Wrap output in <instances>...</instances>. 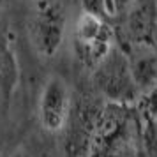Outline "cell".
I'll list each match as a JSON object with an SVG mask.
<instances>
[{
    "label": "cell",
    "instance_id": "obj_1",
    "mask_svg": "<svg viewBox=\"0 0 157 157\" xmlns=\"http://www.w3.org/2000/svg\"><path fill=\"white\" fill-rule=\"evenodd\" d=\"M72 43L79 62L88 69H95L111 55L115 34L108 20L81 13L74 25Z\"/></svg>",
    "mask_w": 157,
    "mask_h": 157
},
{
    "label": "cell",
    "instance_id": "obj_2",
    "mask_svg": "<svg viewBox=\"0 0 157 157\" xmlns=\"http://www.w3.org/2000/svg\"><path fill=\"white\" fill-rule=\"evenodd\" d=\"M65 21V9L58 0H37L30 20V39L39 57L57 55L64 43Z\"/></svg>",
    "mask_w": 157,
    "mask_h": 157
},
{
    "label": "cell",
    "instance_id": "obj_3",
    "mask_svg": "<svg viewBox=\"0 0 157 157\" xmlns=\"http://www.w3.org/2000/svg\"><path fill=\"white\" fill-rule=\"evenodd\" d=\"M71 108V94L60 76H50L39 95V122L44 131L58 132L65 125Z\"/></svg>",
    "mask_w": 157,
    "mask_h": 157
},
{
    "label": "cell",
    "instance_id": "obj_4",
    "mask_svg": "<svg viewBox=\"0 0 157 157\" xmlns=\"http://www.w3.org/2000/svg\"><path fill=\"white\" fill-rule=\"evenodd\" d=\"M20 76L21 72L14 46L4 32H0V97L6 104H9L14 97L20 85Z\"/></svg>",
    "mask_w": 157,
    "mask_h": 157
},
{
    "label": "cell",
    "instance_id": "obj_5",
    "mask_svg": "<svg viewBox=\"0 0 157 157\" xmlns=\"http://www.w3.org/2000/svg\"><path fill=\"white\" fill-rule=\"evenodd\" d=\"M155 29V14L150 4H136L129 14V32L138 43H150Z\"/></svg>",
    "mask_w": 157,
    "mask_h": 157
},
{
    "label": "cell",
    "instance_id": "obj_6",
    "mask_svg": "<svg viewBox=\"0 0 157 157\" xmlns=\"http://www.w3.org/2000/svg\"><path fill=\"white\" fill-rule=\"evenodd\" d=\"M131 76L134 79V85L140 88H150L154 90L157 85V60L155 57L140 58L131 67Z\"/></svg>",
    "mask_w": 157,
    "mask_h": 157
},
{
    "label": "cell",
    "instance_id": "obj_7",
    "mask_svg": "<svg viewBox=\"0 0 157 157\" xmlns=\"http://www.w3.org/2000/svg\"><path fill=\"white\" fill-rule=\"evenodd\" d=\"M81 9H83V13L95 16V18H102V20L111 18L108 0H81Z\"/></svg>",
    "mask_w": 157,
    "mask_h": 157
},
{
    "label": "cell",
    "instance_id": "obj_8",
    "mask_svg": "<svg viewBox=\"0 0 157 157\" xmlns=\"http://www.w3.org/2000/svg\"><path fill=\"white\" fill-rule=\"evenodd\" d=\"M143 141L150 152V155H157V118L150 115V118L143 125Z\"/></svg>",
    "mask_w": 157,
    "mask_h": 157
},
{
    "label": "cell",
    "instance_id": "obj_9",
    "mask_svg": "<svg viewBox=\"0 0 157 157\" xmlns=\"http://www.w3.org/2000/svg\"><path fill=\"white\" fill-rule=\"evenodd\" d=\"M132 2H136V0H108L111 18H113V16L122 14V13H125V11L132 6Z\"/></svg>",
    "mask_w": 157,
    "mask_h": 157
},
{
    "label": "cell",
    "instance_id": "obj_10",
    "mask_svg": "<svg viewBox=\"0 0 157 157\" xmlns=\"http://www.w3.org/2000/svg\"><path fill=\"white\" fill-rule=\"evenodd\" d=\"M11 157H29V155H27L25 152H21V150H18V152H16V154H13Z\"/></svg>",
    "mask_w": 157,
    "mask_h": 157
},
{
    "label": "cell",
    "instance_id": "obj_11",
    "mask_svg": "<svg viewBox=\"0 0 157 157\" xmlns=\"http://www.w3.org/2000/svg\"><path fill=\"white\" fill-rule=\"evenodd\" d=\"M7 4H9V0H0V9H2V7H6Z\"/></svg>",
    "mask_w": 157,
    "mask_h": 157
}]
</instances>
